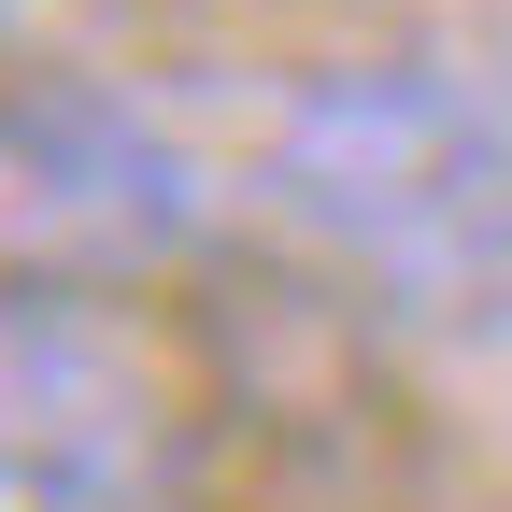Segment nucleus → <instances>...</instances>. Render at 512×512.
I'll use <instances>...</instances> for the list:
<instances>
[{
  "mask_svg": "<svg viewBox=\"0 0 512 512\" xmlns=\"http://www.w3.org/2000/svg\"><path fill=\"white\" fill-rule=\"evenodd\" d=\"M0 512H29V498H15V484H0Z\"/></svg>",
  "mask_w": 512,
  "mask_h": 512,
  "instance_id": "nucleus-5",
  "label": "nucleus"
},
{
  "mask_svg": "<svg viewBox=\"0 0 512 512\" xmlns=\"http://www.w3.org/2000/svg\"><path fill=\"white\" fill-rule=\"evenodd\" d=\"M185 242H200V171L128 86L0 72V271L15 285H128Z\"/></svg>",
  "mask_w": 512,
  "mask_h": 512,
  "instance_id": "nucleus-2",
  "label": "nucleus"
},
{
  "mask_svg": "<svg viewBox=\"0 0 512 512\" xmlns=\"http://www.w3.org/2000/svg\"><path fill=\"white\" fill-rule=\"evenodd\" d=\"M43 15H57V0H0V57H15V43H29Z\"/></svg>",
  "mask_w": 512,
  "mask_h": 512,
  "instance_id": "nucleus-4",
  "label": "nucleus"
},
{
  "mask_svg": "<svg viewBox=\"0 0 512 512\" xmlns=\"http://www.w3.org/2000/svg\"><path fill=\"white\" fill-rule=\"evenodd\" d=\"M271 214L399 328H512V100L441 57H313L271 114Z\"/></svg>",
  "mask_w": 512,
  "mask_h": 512,
  "instance_id": "nucleus-1",
  "label": "nucleus"
},
{
  "mask_svg": "<svg viewBox=\"0 0 512 512\" xmlns=\"http://www.w3.org/2000/svg\"><path fill=\"white\" fill-rule=\"evenodd\" d=\"M185 470V413L100 285L0 271V484L29 512H157Z\"/></svg>",
  "mask_w": 512,
  "mask_h": 512,
  "instance_id": "nucleus-3",
  "label": "nucleus"
}]
</instances>
